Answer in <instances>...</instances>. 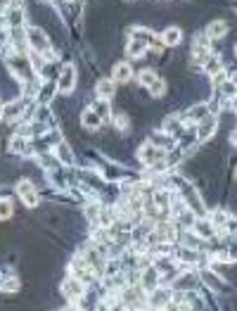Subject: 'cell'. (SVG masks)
I'll return each mask as SVG.
<instances>
[{"label":"cell","instance_id":"obj_37","mask_svg":"<svg viewBox=\"0 0 237 311\" xmlns=\"http://www.w3.org/2000/svg\"><path fill=\"white\" fill-rule=\"evenodd\" d=\"M235 53H237V46H235Z\"/></svg>","mask_w":237,"mask_h":311},{"label":"cell","instance_id":"obj_9","mask_svg":"<svg viewBox=\"0 0 237 311\" xmlns=\"http://www.w3.org/2000/svg\"><path fill=\"white\" fill-rule=\"evenodd\" d=\"M24 110V100H14L12 105H5L2 107V119L5 121H14Z\"/></svg>","mask_w":237,"mask_h":311},{"label":"cell","instance_id":"obj_6","mask_svg":"<svg viewBox=\"0 0 237 311\" xmlns=\"http://www.w3.org/2000/svg\"><path fill=\"white\" fill-rule=\"evenodd\" d=\"M171 299H174V292H171L168 287H164V290L154 287L147 302H150V306H152V309H162V306H168V302H171Z\"/></svg>","mask_w":237,"mask_h":311},{"label":"cell","instance_id":"obj_10","mask_svg":"<svg viewBox=\"0 0 237 311\" xmlns=\"http://www.w3.org/2000/svg\"><path fill=\"white\" fill-rule=\"evenodd\" d=\"M164 131L168 138H180V133H182L180 117H168V119L164 121Z\"/></svg>","mask_w":237,"mask_h":311},{"label":"cell","instance_id":"obj_7","mask_svg":"<svg viewBox=\"0 0 237 311\" xmlns=\"http://www.w3.org/2000/svg\"><path fill=\"white\" fill-rule=\"evenodd\" d=\"M192 230H194L202 240H211L214 235H216V230H218V228H216L211 221H206V219H197V221H194V226H192Z\"/></svg>","mask_w":237,"mask_h":311},{"label":"cell","instance_id":"obj_25","mask_svg":"<svg viewBox=\"0 0 237 311\" xmlns=\"http://www.w3.org/2000/svg\"><path fill=\"white\" fill-rule=\"evenodd\" d=\"M156 79H159V76H156L152 69H145V72H140V86H145V88H150V86H152Z\"/></svg>","mask_w":237,"mask_h":311},{"label":"cell","instance_id":"obj_26","mask_svg":"<svg viewBox=\"0 0 237 311\" xmlns=\"http://www.w3.org/2000/svg\"><path fill=\"white\" fill-rule=\"evenodd\" d=\"M12 202L10 200H0V219H10L12 216Z\"/></svg>","mask_w":237,"mask_h":311},{"label":"cell","instance_id":"obj_29","mask_svg":"<svg viewBox=\"0 0 237 311\" xmlns=\"http://www.w3.org/2000/svg\"><path fill=\"white\" fill-rule=\"evenodd\" d=\"M220 93H223V95H228V98H232V95H235V93H237V86H235V83H232V81H230V79H228V81H226V83H223V86H220Z\"/></svg>","mask_w":237,"mask_h":311},{"label":"cell","instance_id":"obj_2","mask_svg":"<svg viewBox=\"0 0 237 311\" xmlns=\"http://www.w3.org/2000/svg\"><path fill=\"white\" fill-rule=\"evenodd\" d=\"M62 294L66 299H72V302H78L83 294H86V283H83L81 278H76V275H69L62 283Z\"/></svg>","mask_w":237,"mask_h":311},{"label":"cell","instance_id":"obj_1","mask_svg":"<svg viewBox=\"0 0 237 311\" xmlns=\"http://www.w3.org/2000/svg\"><path fill=\"white\" fill-rule=\"evenodd\" d=\"M138 157H140V162L147 166H154L159 162H164L166 159V150H162L159 145H152V143H147L138 150Z\"/></svg>","mask_w":237,"mask_h":311},{"label":"cell","instance_id":"obj_20","mask_svg":"<svg viewBox=\"0 0 237 311\" xmlns=\"http://www.w3.org/2000/svg\"><path fill=\"white\" fill-rule=\"evenodd\" d=\"M92 110L98 112L102 119H110V117H112V112H110V100H104V98H98V102L92 105Z\"/></svg>","mask_w":237,"mask_h":311},{"label":"cell","instance_id":"obj_22","mask_svg":"<svg viewBox=\"0 0 237 311\" xmlns=\"http://www.w3.org/2000/svg\"><path fill=\"white\" fill-rule=\"evenodd\" d=\"M178 259H180V264H182V261L194 264V261H200V254H197V252H192V249H188V247H180V249H178Z\"/></svg>","mask_w":237,"mask_h":311},{"label":"cell","instance_id":"obj_36","mask_svg":"<svg viewBox=\"0 0 237 311\" xmlns=\"http://www.w3.org/2000/svg\"><path fill=\"white\" fill-rule=\"evenodd\" d=\"M235 181H237V169H235Z\"/></svg>","mask_w":237,"mask_h":311},{"label":"cell","instance_id":"obj_18","mask_svg":"<svg viewBox=\"0 0 237 311\" xmlns=\"http://www.w3.org/2000/svg\"><path fill=\"white\" fill-rule=\"evenodd\" d=\"M147 50V46L145 43H140V41H136V38H130V41H128V48H126V53L130 57H140L142 55V53H145Z\"/></svg>","mask_w":237,"mask_h":311},{"label":"cell","instance_id":"obj_23","mask_svg":"<svg viewBox=\"0 0 237 311\" xmlns=\"http://www.w3.org/2000/svg\"><path fill=\"white\" fill-rule=\"evenodd\" d=\"M228 214L226 211H211V223L216 226V228H223V226H228Z\"/></svg>","mask_w":237,"mask_h":311},{"label":"cell","instance_id":"obj_32","mask_svg":"<svg viewBox=\"0 0 237 311\" xmlns=\"http://www.w3.org/2000/svg\"><path fill=\"white\" fill-rule=\"evenodd\" d=\"M114 121H116V126L121 128V131H124V128L128 126V117H126V114H124V112H118L116 117H114Z\"/></svg>","mask_w":237,"mask_h":311},{"label":"cell","instance_id":"obj_11","mask_svg":"<svg viewBox=\"0 0 237 311\" xmlns=\"http://www.w3.org/2000/svg\"><path fill=\"white\" fill-rule=\"evenodd\" d=\"M216 131V119L214 117H206V119H202L200 121V131H197V138L200 140H206V138H211V133Z\"/></svg>","mask_w":237,"mask_h":311},{"label":"cell","instance_id":"obj_13","mask_svg":"<svg viewBox=\"0 0 237 311\" xmlns=\"http://www.w3.org/2000/svg\"><path fill=\"white\" fill-rule=\"evenodd\" d=\"M130 76H133V69H130V64L121 62V64H116V67H114V81H116V83L130 81Z\"/></svg>","mask_w":237,"mask_h":311},{"label":"cell","instance_id":"obj_24","mask_svg":"<svg viewBox=\"0 0 237 311\" xmlns=\"http://www.w3.org/2000/svg\"><path fill=\"white\" fill-rule=\"evenodd\" d=\"M147 91H150V95H152V98H162V95L166 93V83L162 81V79H156V81L152 83V86H150Z\"/></svg>","mask_w":237,"mask_h":311},{"label":"cell","instance_id":"obj_12","mask_svg":"<svg viewBox=\"0 0 237 311\" xmlns=\"http://www.w3.org/2000/svg\"><path fill=\"white\" fill-rule=\"evenodd\" d=\"M114 88H116V81H112V79H102V81L98 83L95 93H98V98H104V100H110L112 95H114Z\"/></svg>","mask_w":237,"mask_h":311},{"label":"cell","instance_id":"obj_3","mask_svg":"<svg viewBox=\"0 0 237 311\" xmlns=\"http://www.w3.org/2000/svg\"><path fill=\"white\" fill-rule=\"evenodd\" d=\"M26 41H28V46L34 48L36 53H43V55H46L48 48H50V41H48L46 31H43V29H38V27L28 29V31H26Z\"/></svg>","mask_w":237,"mask_h":311},{"label":"cell","instance_id":"obj_34","mask_svg":"<svg viewBox=\"0 0 237 311\" xmlns=\"http://www.w3.org/2000/svg\"><path fill=\"white\" fill-rule=\"evenodd\" d=\"M228 79H230V81H232V83H235V86H237V72H232V74H230V76H228Z\"/></svg>","mask_w":237,"mask_h":311},{"label":"cell","instance_id":"obj_17","mask_svg":"<svg viewBox=\"0 0 237 311\" xmlns=\"http://www.w3.org/2000/svg\"><path fill=\"white\" fill-rule=\"evenodd\" d=\"M10 150H14V152H28V143L24 133H17V136H12L10 140Z\"/></svg>","mask_w":237,"mask_h":311},{"label":"cell","instance_id":"obj_28","mask_svg":"<svg viewBox=\"0 0 237 311\" xmlns=\"http://www.w3.org/2000/svg\"><path fill=\"white\" fill-rule=\"evenodd\" d=\"M57 157H60V162H72V152H69V147L60 143L57 145Z\"/></svg>","mask_w":237,"mask_h":311},{"label":"cell","instance_id":"obj_27","mask_svg":"<svg viewBox=\"0 0 237 311\" xmlns=\"http://www.w3.org/2000/svg\"><path fill=\"white\" fill-rule=\"evenodd\" d=\"M228 72H223V69H218L216 74H211V81H214V86H223V83L228 81Z\"/></svg>","mask_w":237,"mask_h":311},{"label":"cell","instance_id":"obj_8","mask_svg":"<svg viewBox=\"0 0 237 311\" xmlns=\"http://www.w3.org/2000/svg\"><path fill=\"white\" fill-rule=\"evenodd\" d=\"M81 124L88 128V131H98V128L102 126V117H100V114H98L95 110H88V112H83Z\"/></svg>","mask_w":237,"mask_h":311},{"label":"cell","instance_id":"obj_5","mask_svg":"<svg viewBox=\"0 0 237 311\" xmlns=\"http://www.w3.org/2000/svg\"><path fill=\"white\" fill-rule=\"evenodd\" d=\"M17 192H19V197H22V202H24L26 207H38V192H36V188H34V183L19 181Z\"/></svg>","mask_w":237,"mask_h":311},{"label":"cell","instance_id":"obj_31","mask_svg":"<svg viewBox=\"0 0 237 311\" xmlns=\"http://www.w3.org/2000/svg\"><path fill=\"white\" fill-rule=\"evenodd\" d=\"M2 290H5V292H17V290H19V280H17V278L8 280V283L2 285Z\"/></svg>","mask_w":237,"mask_h":311},{"label":"cell","instance_id":"obj_19","mask_svg":"<svg viewBox=\"0 0 237 311\" xmlns=\"http://www.w3.org/2000/svg\"><path fill=\"white\" fill-rule=\"evenodd\" d=\"M22 17H24V12H22L19 8H12V10L8 8V24L12 29H19V27H22Z\"/></svg>","mask_w":237,"mask_h":311},{"label":"cell","instance_id":"obj_33","mask_svg":"<svg viewBox=\"0 0 237 311\" xmlns=\"http://www.w3.org/2000/svg\"><path fill=\"white\" fill-rule=\"evenodd\" d=\"M5 8H10V0H0V10H5Z\"/></svg>","mask_w":237,"mask_h":311},{"label":"cell","instance_id":"obj_30","mask_svg":"<svg viewBox=\"0 0 237 311\" xmlns=\"http://www.w3.org/2000/svg\"><path fill=\"white\" fill-rule=\"evenodd\" d=\"M202 275H204V280H206L211 287H220V283H223V280H220V278H216V275L211 273V271H204Z\"/></svg>","mask_w":237,"mask_h":311},{"label":"cell","instance_id":"obj_35","mask_svg":"<svg viewBox=\"0 0 237 311\" xmlns=\"http://www.w3.org/2000/svg\"><path fill=\"white\" fill-rule=\"evenodd\" d=\"M232 143H235V145H237V136H232Z\"/></svg>","mask_w":237,"mask_h":311},{"label":"cell","instance_id":"obj_21","mask_svg":"<svg viewBox=\"0 0 237 311\" xmlns=\"http://www.w3.org/2000/svg\"><path fill=\"white\" fill-rule=\"evenodd\" d=\"M220 67H223L220 57H218V55H209V60L204 62V72H206V74H216Z\"/></svg>","mask_w":237,"mask_h":311},{"label":"cell","instance_id":"obj_15","mask_svg":"<svg viewBox=\"0 0 237 311\" xmlns=\"http://www.w3.org/2000/svg\"><path fill=\"white\" fill-rule=\"evenodd\" d=\"M211 112H209V105H194L190 112H188V119L194 121V124H200L202 119H206Z\"/></svg>","mask_w":237,"mask_h":311},{"label":"cell","instance_id":"obj_4","mask_svg":"<svg viewBox=\"0 0 237 311\" xmlns=\"http://www.w3.org/2000/svg\"><path fill=\"white\" fill-rule=\"evenodd\" d=\"M74 86H76V72H74V67L69 64V67H64L62 72H60V79H57V93L66 95V93L74 91Z\"/></svg>","mask_w":237,"mask_h":311},{"label":"cell","instance_id":"obj_16","mask_svg":"<svg viewBox=\"0 0 237 311\" xmlns=\"http://www.w3.org/2000/svg\"><path fill=\"white\" fill-rule=\"evenodd\" d=\"M206 34H209V38H223L228 34V24L226 22H214V24H209Z\"/></svg>","mask_w":237,"mask_h":311},{"label":"cell","instance_id":"obj_14","mask_svg":"<svg viewBox=\"0 0 237 311\" xmlns=\"http://www.w3.org/2000/svg\"><path fill=\"white\" fill-rule=\"evenodd\" d=\"M162 38H164V43L168 48H174V46H178V43L182 41V31L178 27H168L164 31V36H162Z\"/></svg>","mask_w":237,"mask_h":311}]
</instances>
